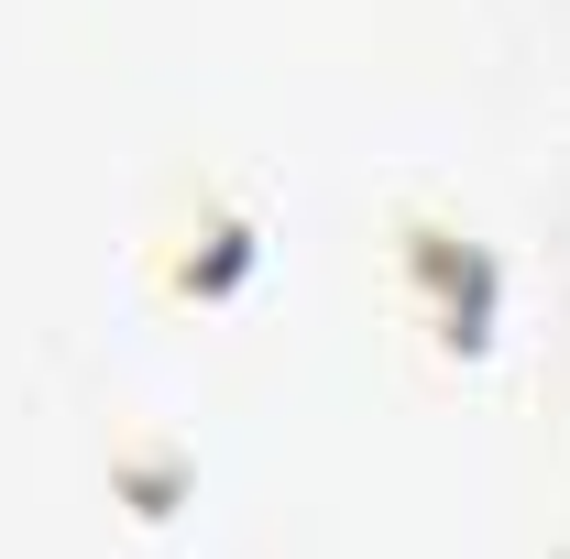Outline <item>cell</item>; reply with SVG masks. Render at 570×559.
I'll list each match as a JSON object with an SVG mask.
<instances>
[{"mask_svg":"<svg viewBox=\"0 0 570 559\" xmlns=\"http://www.w3.org/2000/svg\"><path fill=\"white\" fill-rule=\"evenodd\" d=\"M395 264L439 285V307H428L439 341H483V318H494V253H483L472 231H450V219H406Z\"/></svg>","mask_w":570,"mask_h":559,"instance_id":"obj_1","label":"cell"}]
</instances>
